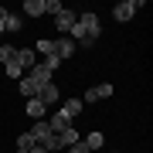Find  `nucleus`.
Segmentation results:
<instances>
[{
    "label": "nucleus",
    "mask_w": 153,
    "mask_h": 153,
    "mask_svg": "<svg viewBox=\"0 0 153 153\" xmlns=\"http://www.w3.org/2000/svg\"><path fill=\"white\" fill-rule=\"evenodd\" d=\"M14 153H27V150H14Z\"/></svg>",
    "instance_id": "cd10ccee"
},
{
    "label": "nucleus",
    "mask_w": 153,
    "mask_h": 153,
    "mask_svg": "<svg viewBox=\"0 0 153 153\" xmlns=\"http://www.w3.org/2000/svg\"><path fill=\"white\" fill-rule=\"evenodd\" d=\"M58 99H61V88H58L55 82H48V85H41V88H38V102L44 105V109H48V105H55Z\"/></svg>",
    "instance_id": "f257e3e1"
},
{
    "label": "nucleus",
    "mask_w": 153,
    "mask_h": 153,
    "mask_svg": "<svg viewBox=\"0 0 153 153\" xmlns=\"http://www.w3.org/2000/svg\"><path fill=\"white\" fill-rule=\"evenodd\" d=\"M68 153H92V150H88V146H85V143H82V140H78V143H75V146H68Z\"/></svg>",
    "instance_id": "393cba45"
},
{
    "label": "nucleus",
    "mask_w": 153,
    "mask_h": 153,
    "mask_svg": "<svg viewBox=\"0 0 153 153\" xmlns=\"http://www.w3.org/2000/svg\"><path fill=\"white\" fill-rule=\"evenodd\" d=\"M58 140H61V150H65V146H75L82 136H78V129H71V126H68V129H61V133H58Z\"/></svg>",
    "instance_id": "9b49d317"
},
{
    "label": "nucleus",
    "mask_w": 153,
    "mask_h": 153,
    "mask_svg": "<svg viewBox=\"0 0 153 153\" xmlns=\"http://www.w3.org/2000/svg\"><path fill=\"white\" fill-rule=\"evenodd\" d=\"M61 112H65L68 119H75V116L82 112V99H65V102H61Z\"/></svg>",
    "instance_id": "9d476101"
},
{
    "label": "nucleus",
    "mask_w": 153,
    "mask_h": 153,
    "mask_svg": "<svg viewBox=\"0 0 153 153\" xmlns=\"http://www.w3.org/2000/svg\"><path fill=\"white\" fill-rule=\"evenodd\" d=\"M7 14H10V10H7V7H0V24L7 21Z\"/></svg>",
    "instance_id": "bb28decb"
},
{
    "label": "nucleus",
    "mask_w": 153,
    "mask_h": 153,
    "mask_svg": "<svg viewBox=\"0 0 153 153\" xmlns=\"http://www.w3.org/2000/svg\"><path fill=\"white\" fill-rule=\"evenodd\" d=\"M34 146V136L31 133H21V136H17V150H31Z\"/></svg>",
    "instance_id": "412c9836"
},
{
    "label": "nucleus",
    "mask_w": 153,
    "mask_h": 153,
    "mask_svg": "<svg viewBox=\"0 0 153 153\" xmlns=\"http://www.w3.org/2000/svg\"><path fill=\"white\" fill-rule=\"evenodd\" d=\"M78 24H82V27H85V34H88V38H99V31H102V24H99V17L92 14V10H85L82 17H78Z\"/></svg>",
    "instance_id": "7ed1b4c3"
},
{
    "label": "nucleus",
    "mask_w": 153,
    "mask_h": 153,
    "mask_svg": "<svg viewBox=\"0 0 153 153\" xmlns=\"http://www.w3.org/2000/svg\"><path fill=\"white\" fill-rule=\"evenodd\" d=\"M27 133L34 136V143H44V140L51 136V126H48V119H38V123H34V129H27Z\"/></svg>",
    "instance_id": "423d86ee"
},
{
    "label": "nucleus",
    "mask_w": 153,
    "mask_h": 153,
    "mask_svg": "<svg viewBox=\"0 0 153 153\" xmlns=\"http://www.w3.org/2000/svg\"><path fill=\"white\" fill-rule=\"evenodd\" d=\"M0 61H4V65H10V61H17V48H10V44H4V48H0Z\"/></svg>",
    "instance_id": "f3484780"
},
{
    "label": "nucleus",
    "mask_w": 153,
    "mask_h": 153,
    "mask_svg": "<svg viewBox=\"0 0 153 153\" xmlns=\"http://www.w3.org/2000/svg\"><path fill=\"white\" fill-rule=\"evenodd\" d=\"M24 27V17L21 14H7V21H4V31H10V34H17Z\"/></svg>",
    "instance_id": "4468645a"
},
{
    "label": "nucleus",
    "mask_w": 153,
    "mask_h": 153,
    "mask_svg": "<svg viewBox=\"0 0 153 153\" xmlns=\"http://www.w3.org/2000/svg\"><path fill=\"white\" fill-rule=\"evenodd\" d=\"M82 143H85L88 150H99V146H102V143H105V136H102V133H88V136H85Z\"/></svg>",
    "instance_id": "2eb2a0df"
},
{
    "label": "nucleus",
    "mask_w": 153,
    "mask_h": 153,
    "mask_svg": "<svg viewBox=\"0 0 153 153\" xmlns=\"http://www.w3.org/2000/svg\"><path fill=\"white\" fill-rule=\"evenodd\" d=\"M27 17H41L44 14V0H24V7H21Z\"/></svg>",
    "instance_id": "f8f14e48"
},
{
    "label": "nucleus",
    "mask_w": 153,
    "mask_h": 153,
    "mask_svg": "<svg viewBox=\"0 0 153 153\" xmlns=\"http://www.w3.org/2000/svg\"><path fill=\"white\" fill-rule=\"evenodd\" d=\"M27 116H34V119H44V105L38 102V99H27Z\"/></svg>",
    "instance_id": "dca6fc26"
},
{
    "label": "nucleus",
    "mask_w": 153,
    "mask_h": 153,
    "mask_svg": "<svg viewBox=\"0 0 153 153\" xmlns=\"http://www.w3.org/2000/svg\"><path fill=\"white\" fill-rule=\"evenodd\" d=\"M27 153H48V150H44V146H41V143H34V146H31Z\"/></svg>",
    "instance_id": "a878e982"
},
{
    "label": "nucleus",
    "mask_w": 153,
    "mask_h": 153,
    "mask_svg": "<svg viewBox=\"0 0 153 153\" xmlns=\"http://www.w3.org/2000/svg\"><path fill=\"white\" fill-rule=\"evenodd\" d=\"M61 10H65V4H61V0H44V14H61Z\"/></svg>",
    "instance_id": "a211bd4d"
},
{
    "label": "nucleus",
    "mask_w": 153,
    "mask_h": 153,
    "mask_svg": "<svg viewBox=\"0 0 153 153\" xmlns=\"http://www.w3.org/2000/svg\"><path fill=\"white\" fill-rule=\"evenodd\" d=\"M75 51H78V48H75V41H71V38H58V41H55V55H58L61 61L71 58Z\"/></svg>",
    "instance_id": "39448f33"
},
{
    "label": "nucleus",
    "mask_w": 153,
    "mask_h": 153,
    "mask_svg": "<svg viewBox=\"0 0 153 153\" xmlns=\"http://www.w3.org/2000/svg\"><path fill=\"white\" fill-rule=\"evenodd\" d=\"M27 75H31V78H34L38 85H48V82H51V71L44 68V65H34V68L27 71Z\"/></svg>",
    "instance_id": "ddd939ff"
},
{
    "label": "nucleus",
    "mask_w": 153,
    "mask_h": 153,
    "mask_svg": "<svg viewBox=\"0 0 153 153\" xmlns=\"http://www.w3.org/2000/svg\"><path fill=\"white\" fill-rule=\"evenodd\" d=\"M4 71H7V78H17V82L24 78V71H21V65H17V61H10V65H4Z\"/></svg>",
    "instance_id": "6ab92c4d"
},
{
    "label": "nucleus",
    "mask_w": 153,
    "mask_h": 153,
    "mask_svg": "<svg viewBox=\"0 0 153 153\" xmlns=\"http://www.w3.org/2000/svg\"><path fill=\"white\" fill-rule=\"evenodd\" d=\"M38 88H41V85L34 82L31 75H24V78H21V95H27V99H38Z\"/></svg>",
    "instance_id": "1a4fd4ad"
},
{
    "label": "nucleus",
    "mask_w": 153,
    "mask_h": 153,
    "mask_svg": "<svg viewBox=\"0 0 153 153\" xmlns=\"http://www.w3.org/2000/svg\"><path fill=\"white\" fill-rule=\"evenodd\" d=\"M140 0H123V4H116V10H112V17H116V21H129V17L133 14H136L140 10Z\"/></svg>",
    "instance_id": "f03ea898"
},
{
    "label": "nucleus",
    "mask_w": 153,
    "mask_h": 153,
    "mask_svg": "<svg viewBox=\"0 0 153 153\" xmlns=\"http://www.w3.org/2000/svg\"><path fill=\"white\" fill-rule=\"evenodd\" d=\"M41 146L48 150V153H51V150H61V140H58V133H51V136H48V140L41 143Z\"/></svg>",
    "instance_id": "4be33fe9"
},
{
    "label": "nucleus",
    "mask_w": 153,
    "mask_h": 153,
    "mask_svg": "<svg viewBox=\"0 0 153 153\" xmlns=\"http://www.w3.org/2000/svg\"><path fill=\"white\" fill-rule=\"evenodd\" d=\"M41 65L48 68V71H55V68H61V58H58V55H48V58L41 61Z\"/></svg>",
    "instance_id": "b1692460"
},
{
    "label": "nucleus",
    "mask_w": 153,
    "mask_h": 153,
    "mask_svg": "<svg viewBox=\"0 0 153 153\" xmlns=\"http://www.w3.org/2000/svg\"><path fill=\"white\" fill-rule=\"evenodd\" d=\"M75 21H78V17H75V10H61V14L55 17V27H58L61 34H68L71 27H75Z\"/></svg>",
    "instance_id": "20e7f679"
},
{
    "label": "nucleus",
    "mask_w": 153,
    "mask_h": 153,
    "mask_svg": "<svg viewBox=\"0 0 153 153\" xmlns=\"http://www.w3.org/2000/svg\"><path fill=\"white\" fill-rule=\"evenodd\" d=\"M0 34H4V24H0Z\"/></svg>",
    "instance_id": "c85d7f7f"
},
{
    "label": "nucleus",
    "mask_w": 153,
    "mask_h": 153,
    "mask_svg": "<svg viewBox=\"0 0 153 153\" xmlns=\"http://www.w3.org/2000/svg\"><path fill=\"white\" fill-rule=\"evenodd\" d=\"M34 61H38V55H34L31 48H21V51H17V65H21V71H24V68L31 71V68H34Z\"/></svg>",
    "instance_id": "0eeeda50"
},
{
    "label": "nucleus",
    "mask_w": 153,
    "mask_h": 153,
    "mask_svg": "<svg viewBox=\"0 0 153 153\" xmlns=\"http://www.w3.org/2000/svg\"><path fill=\"white\" fill-rule=\"evenodd\" d=\"M38 51H41L44 58H48V55H55V41H48V38H44V41H38ZM38 51H34V55H38Z\"/></svg>",
    "instance_id": "aec40b11"
},
{
    "label": "nucleus",
    "mask_w": 153,
    "mask_h": 153,
    "mask_svg": "<svg viewBox=\"0 0 153 153\" xmlns=\"http://www.w3.org/2000/svg\"><path fill=\"white\" fill-rule=\"evenodd\" d=\"M92 92H95V99H109V95H112V85H109V82H102V85H95Z\"/></svg>",
    "instance_id": "5701e85b"
},
{
    "label": "nucleus",
    "mask_w": 153,
    "mask_h": 153,
    "mask_svg": "<svg viewBox=\"0 0 153 153\" xmlns=\"http://www.w3.org/2000/svg\"><path fill=\"white\" fill-rule=\"evenodd\" d=\"M48 126H51V133H61V129H68V126H71V119H68V116L58 109V112H55V116L48 119Z\"/></svg>",
    "instance_id": "6e6552de"
}]
</instances>
